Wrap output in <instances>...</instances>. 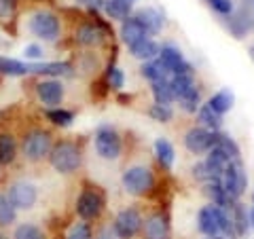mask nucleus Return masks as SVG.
I'll return each mask as SVG.
<instances>
[{
    "label": "nucleus",
    "mask_w": 254,
    "mask_h": 239,
    "mask_svg": "<svg viewBox=\"0 0 254 239\" xmlns=\"http://www.w3.org/2000/svg\"><path fill=\"white\" fill-rule=\"evenodd\" d=\"M13 239H45V233L36 225H19L15 229V235Z\"/></svg>",
    "instance_id": "nucleus-31"
},
{
    "label": "nucleus",
    "mask_w": 254,
    "mask_h": 239,
    "mask_svg": "<svg viewBox=\"0 0 254 239\" xmlns=\"http://www.w3.org/2000/svg\"><path fill=\"white\" fill-rule=\"evenodd\" d=\"M23 55H26L28 60H38V58H43V49L38 45H28L26 49H23Z\"/></svg>",
    "instance_id": "nucleus-37"
},
{
    "label": "nucleus",
    "mask_w": 254,
    "mask_h": 239,
    "mask_svg": "<svg viewBox=\"0 0 254 239\" xmlns=\"http://www.w3.org/2000/svg\"><path fill=\"white\" fill-rule=\"evenodd\" d=\"M252 199H254V190H252Z\"/></svg>",
    "instance_id": "nucleus-45"
},
{
    "label": "nucleus",
    "mask_w": 254,
    "mask_h": 239,
    "mask_svg": "<svg viewBox=\"0 0 254 239\" xmlns=\"http://www.w3.org/2000/svg\"><path fill=\"white\" fill-rule=\"evenodd\" d=\"M250 225L254 227V208H252V212H250Z\"/></svg>",
    "instance_id": "nucleus-41"
},
{
    "label": "nucleus",
    "mask_w": 254,
    "mask_h": 239,
    "mask_svg": "<svg viewBox=\"0 0 254 239\" xmlns=\"http://www.w3.org/2000/svg\"><path fill=\"white\" fill-rule=\"evenodd\" d=\"M102 210H104V197H102L100 190L93 188V186L83 188V193L76 199L78 216L83 220H95V218H100Z\"/></svg>",
    "instance_id": "nucleus-4"
},
{
    "label": "nucleus",
    "mask_w": 254,
    "mask_h": 239,
    "mask_svg": "<svg viewBox=\"0 0 254 239\" xmlns=\"http://www.w3.org/2000/svg\"><path fill=\"white\" fill-rule=\"evenodd\" d=\"M113 229L119 235V239H131V237H136L138 231L142 229V216L138 214V210L127 208L117 214Z\"/></svg>",
    "instance_id": "nucleus-8"
},
{
    "label": "nucleus",
    "mask_w": 254,
    "mask_h": 239,
    "mask_svg": "<svg viewBox=\"0 0 254 239\" xmlns=\"http://www.w3.org/2000/svg\"><path fill=\"white\" fill-rule=\"evenodd\" d=\"M210 2V6L216 13H220V15H231V11H233V2L231 0H208Z\"/></svg>",
    "instance_id": "nucleus-36"
},
{
    "label": "nucleus",
    "mask_w": 254,
    "mask_h": 239,
    "mask_svg": "<svg viewBox=\"0 0 254 239\" xmlns=\"http://www.w3.org/2000/svg\"><path fill=\"white\" fill-rule=\"evenodd\" d=\"M246 182H248V178H246V172H244V167L240 163V159H233L220 176V184H222V188H225V193L231 201L244 193Z\"/></svg>",
    "instance_id": "nucleus-3"
},
{
    "label": "nucleus",
    "mask_w": 254,
    "mask_h": 239,
    "mask_svg": "<svg viewBox=\"0 0 254 239\" xmlns=\"http://www.w3.org/2000/svg\"><path fill=\"white\" fill-rule=\"evenodd\" d=\"M47 117H49V121L53 125H60V127H68L74 121V115L70 113V110H64V108H51L49 113H47Z\"/></svg>",
    "instance_id": "nucleus-28"
},
{
    "label": "nucleus",
    "mask_w": 254,
    "mask_h": 239,
    "mask_svg": "<svg viewBox=\"0 0 254 239\" xmlns=\"http://www.w3.org/2000/svg\"><path fill=\"white\" fill-rule=\"evenodd\" d=\"M182 61H185V58H182V53H180L178 47H172V45L161 47V51H159V63L168 70L170 76H172V72L180 66Z\"/></svg>",
    "instance_id": "nucleus-17"
},
{
    "label": "nucleus",
    "mask_w": 254,
    "mask_h": 239,
    "mask_svg": "<svg viewBox=\"0 0 254 239\" xmlns=\"http://www.w3.org/2000/svg\"><path fill=\"white\" fill-rule=\"evenodd\" d=\"M100 239H119V235L115 233V229H104L100 233Z\"/></svg>",
    "instance_id": "nucleus-40"
},
{
    "label": "nucleus",
    "mask_w": 254,
    "mask_h": 239,
    "mask_svg": "<svg viewBox=\"0 0 254 239\" xmlns=\"http://www.w3.org/2000/svg\"><path fill=\"white\" fill-rule=\"evenodd\" d=\"M233 102H235L233 91L222 89V91H218V93H214V95H212L210 102H208V106H210L216 115H220V117H222L225 113H229V110L233 108Z\"/></svg>",
    "instance_id": "nucleus-20"
},
{
    "label": "nucleus",
    "mask_w": 254,
    "mask_h": 239,
    "mask_svg": "<svg viewBox=\"0 0 254 239\" xmlns=\"http://www.w3.org/2000/svg\"><path fill=\"white\" fill-rule=\"evenodd\" d=\"M11 222H15V208L9 201V197L0 195V227H6Z\"/></svg>",
    "instance_id": "nucleus-30"
},
{
    "label": "nucleus",
    "mask_w": 254,
    "mask_h": 239,
    "mask_svg": "<svg viewBox=\"0 0 254 239\" xmlns=\"http://www.w3.org/2000/svg\"><path fill=\"white\" fill-rule=\"evenodd\" d=\"M85 6H89V9L98 11V9H104V0H81Z\"/></svg>",
    "instance_id": "nucleus-39"
},
{
    "label": "nucleus",
    "mask_w": 254,
    "mask_h": 239,
    "mask_svg": "<svg viewBox=\"0 0 254 239\" xmlns=\"http://www.w3.org/2000/svg\"><path fill=\"white\" fill-rule=\"evenodd\" d=\"M125 2H129V4H133V2H138V0H125Z\"/></svg>",
    "instance_id": "nucleus-43"
},
{
    "label": "nucleus",
    "mask_w": 254,
    "mask_h": 239,
    "mask_svg": "<svg viewBox=\"0 0 254 239\" xmlns=\"http://www.w3.org/2000/svg\"><path fill=\"white\" fill-rule=\"evenodd\" d=\"M153 95H155V104L170 106L172 102L176 100V98H174V91H172V85H170V78L153 83Z\"/></svg>",
    "instance_id": "nucleus-23"
},
{
    "label": "nucleus",
    "mask_w": 254,
    "mask_h": 239,
    "mask_svg": "<svg viewBox=\"0 0 254 239\" xmlns=\"http://www.w3.org/2000/svg\"><path fill=\"white\" fill-rule=\"evenodd\" d=\"M142 76L148 78L150 83H157V81H165V78H170V72L157 60V61H148V63L142 66Z\"/></svg>",
    "instance_id": "nucleus-27"
},
{
    "label": "nucleus",
    "mask_w": 254,
    "mask_h": 239,
    "mask_svg": "<svg viewBox=\"0 0 254 239\" xmlns=\"http://www.w3.org/2000/svg\"><path fill=\"white\" fill-rule=\"evenodd\" d=\"M66 239H93L91 227L87 225V222H76V225H72L68 229Z\"/></svg>",
    "instance_id": "nucleus-33"
},
{
    "label": "nucleus",
    "mask_w": 254,
    "mask_h": 239,
    "mask_svg": "<svg viewBox=\"0 0 254 239\" xmlns=\"http://www.w3.org/2000/svg\"><path fill=\"white\" fill-rule=\"evenodd\" d=\"M49 157H51V165L60 174H72L81 165V150L72 142H60V144H55L51 148Z\"/></svg>",
    "instance_id": "nucleus-1"
},
{
    "label": "nucleus",
    "mask_w": 254,
    "mask_h": 239,
    "mask_svg": "<svg viewBox=\"0 0 254 239\" xmlns=\"http://www.w3.org/2000/svg\"><path fill=\"white\" fill-rule=\"evenodd\" d=\"M104 36H106V32L102 30V26H98V23H85V26H81L76 32V41L85 47L102 45L104 43Z\"/></svg>",
    "instance_id": "nucleus-14"
},
{
    "label": "nucleus",
    "mask_w": 254,
    "mask_h": 239,
    "mask_svg": "<svg viewBox=\"0 0 254 239\" xmlns=\"http://www.w3.org/2000/svg\"><path fill=\"white\" fill-rule=\"evenodd\" d=\"M38 199V190L30 182H15L9 188V201L13 203L15 210H30Z\"/></svg>",
    "instance_id": "nucleus-9"
},
{
    "label": "nucleus",
    "mask_w": 254,
    "mask_h": 239,
    "mask_svg": "<svg viewBox=\"0 0 254 239\" xmlns=\"http://www.w3.org/2000/svg\"><path fill=\"white\" fill-rule=\"evenodd\" d=\"M36 93H38V100H41L45 106L55 108V106H60L64 100V85L60 81H43L36 85Z\"/></svg>",
    "instance_id": "nucleus-12"
},
{
    "label": "nucleus",
    "mask_w": 254,
    "mask_h": 239,
    "mask_svg": "<svg viewBox=\"0 0 254 239\" xmlns=\"http://www.w3.org/2000/svg\"><path fill=\"white\" fill-rule=\"evenodd\" d=\"M146 239H168L170 237V220L165 214H153L144 225Z\"/></svg>",
    "instance_id": "nucleus-13"
},
{
    "label": "nucleus",
    "mask_w": 254,
    "mask_h": 239,
    "mask_svg": "<svg viewBox=\"0 0 254 239\" xmlns=\"http://www.w3.org/2000/svg\"><path fill=\"white\" fill-rule=\"evenodd\" d=\"M121 138L113 127H100L98 133H95V150L102 159L106 161H115L121 155Z\"/></svg>",
    "instance_id": "nucleus-6"
},
{
    "label": "nucleus",
    "mask_w": 254,
    "mask_h": 239,
    "mask_svg": "<svg viewBox=\"0 0 254 239\" xmlns=\"http://www.w3.org/2000/svg\"><path fill=\"white\" fill-rule=\"evenodd\" d=\"M136 19L144 26L146 30V34H159L163 28V17H161V13H159L157 9H150V6H146V9H140L138 15H136Z\"/></svg>",
    "instance_id": "nucleus-16"
},
{
    "label": "nucleus",
    "mask_w": 254,
    "mask_h": 239,
    "mask_svg": "<svg viewBox=\"0 0 254 239\" xmlns=\"http://www.w3.org/2000/svg\"><path fill=\"white\" fill-rule=\"evenodd\" d=\"M32 34L43 38V41H55L60 36V19L49 11H38L30 19Z\"/></svg>",
    "instance_id": "nucleus-7"
},
{
    "label": "nucleus",
    "mask_w": 254,
    "mask_h": 239,
    "mask_svg": "<svg viewBox=\"0 0 254 239\" xmlns=\"http://www.w3.org/2000/svg\"><path fill=\"white\" fill-rule=\"evenodd\" d=\"M13 13V0H0V17H9Z\"/></svg>",
    "instance_id": "nucleus-38"
},
{
    "label": "nucleus",
    "mask_w": 254,
    "mask_h": 239,
    "mask_svg": "<svg viewBox=\"0 0 254 239\" xmlns=\"http://www.w3.org/2000/svg\"><path fill=\"white\" fill-rule=\"evenodd\" d=\"M155 155H157V161L161 163V167H165V170H170L174 165V146L165 138L155 140Z\"/></svg>",
    "instance_id": "nucleus-21"
},
{
    "label": "nucleus",
    "mask_w": 254,
    "mask_h": 239,
    "mask_svg": "<svg viewBox=\"0 0 254 239\" xmlns=\"http://www.w3.org/2000/svg\"><path fill=\"white\" fill-rule=\"evenodd\" d=\"M146 30L144 26L136 19V17H127L123 21V26H121V41L127 45V47H131V45H136L138 41H142V38H146Z\"/></svg>",
    "instance_id": "nucleus-15"
},
{
    "label": "nucleus",
    "mask_w": 254,
    "mask_h": 239,
    "mask_svg": "<svg viewBox=\"0 0 254 239\" xmlns=\"http://www.w3.org/2000/svg\"><path fill=\"white\" fill-rule=\"evenodd\" d=\"M199 121L205 127H210V131H218V127H220V115H216L208 104H205V106L199 108Z\"/></svg>",
    "instance_id": "nucleus-29"
},
{
    "label": "nucleus",
    "mask_w": 254,
    "mask_h": 239,
    "mask_svg": "<svg viewBox=\"0 0 254 239\" xmlns=\"http://www.w3.org/2000/svg\"><path fill=\"white\" fill-rule=\"evenodd\" d=\"M150 117L155 119V121H161V123H168L172 121V108L170 106H163V104H153V108H150Z\"/></svg>",
    "instance_id": "nucleus-34"
},
{
    "label": "nucleus",
    "mask_w": 254,
    "mask_h": 239,
    "mask_svg": "<svg viewBox=\"0 0 254 239\" xmlns=\"http://www.w3.org/2000/svg\"><path fill=\"white\" fill-rule=\"evenodd\" d=\"M104 11L110 15V19L125 21L131 13V4L125 2V0H104Z\"/></svg>",
    "instance_id": "nucleus-22"
},
{
    "label": "nucleus",
    "mask_w": 254,
    "mask_h": 239,
    "mask_svg": "<svg viewBox=\"0 0 254 239\" xmlns=\"http://www.w3.org/2000/svg\"><path fill=\"white\" fill-rule=\"evenodd\" d=\"M208 239H225V237H220V235H214V237H208Z\"/></svg>",
    "instance_id": "nucleus-42"
},
{
    "label": "nucleus",
    "mask_w": 254,
    "mask_h": 239,
    "mask_svg": "<svg viewBox=\"0 0 254 239\" xmlns=\"http://www.w3.org/2000/svg\"><path fill=\"white\" fill-rule=\"evenodd\" d=\"M0 74H9V76L30 74V63L9 60V58H0Z\"/></svg>",
    "instance_id": "nucleus-25"
},
{
    "label": "nucleus",
    "mask_w": 254,
    "mask_h": 239,
    "mask_svg": "<svg viewBox=\"0 0 254 239\" xmlns=\"http://www.w3.org/2000/svg\"><path fill=\"white\" fill-rule=\"evenodd\" d=\"M72 66L66 61H51V63H30V74H53V76H64L70 74Z\"/></svg>",
    "instance_id": "nucleus-18"
},
{
    "label": "nucleus",
    "mask_w": 254,
    "mask_h": 239,
    "mask_svg": "<svg viewBox=\"0 0 254 239\" xmlns=\"http://www.w3.org/2000/svg\"><path fill=\"white\" fill-rule=\"evenodd\" d=\"M155 186V176L153 172L144 165H136V167H129L125 174H123V188L127 190L129 195H136L142 197L150 193Z\"/></svg>",
    "instance_id": "nucleus-2"
},
{
    "label": "nucleus",
    "mask_w": 254,
    "mask_h": 239,
    "mask_svg": "<svg viewBox=\"0 0 254 239\" xmlns=\"http://www.w3.org/2000/svg\"><path fill=\"white\" fill-rule=\"evenodd\" d=\"M129 51L133 58H138V60H153L159 55V51H161V47H159L153 38H142V41H138L136 45H131L129 47Z\"/></svg>",
    "instance_id": "nucleus-19"
},
{
    "label": "nucleus",
    "mask_w": 254,
    "mask_h": 239,
    "mask_svg": "<svg viewBox=\"0 0 254 239\" xmlns=\"http://www.w3.org/2000/svg\"><path fill=\"white\" fill-rule=\"evenodd\" d=\"M21 148H23V157L28 161H43L51 153V135L43 129H36L23 138Z\"/></svg>",
    "instance_id": "nucleus-5"
},
{
    "label": "nucleus",
    "mask_w": 254,
    "mask_h": 239,
    "mask_svg": "<svg viewBox=\"0 0 254 239\" xmlns=\"http://www.w3.org/2000/svg\"><path fill=\"white\" fill-rule=\"evenodd\" d=\"M170 85H172V91H174V98H182L187 91H190L195 87L193 81V74H174L170 76Z\"/></svg>",
    "instance_id": "nucleus-24"
},
{
    "label": "nucleus",
    "mask_w": 254,
    "mask_h": 239,
    "mask_svg": "<svg viewBox=\"0 0 254 239\" xmlns=\"http://www.w3.org/2000/svg\"><path fill=\"white\" fill-rule=\"evenodd\" d=\"M106 78H108V85L113 87V89H117V91L121 89V87H123V81H125V78H123V72H121V70H119L117 66H108Z\"/></svg>",
    "instance_id": "nucleus-35"
},
{
    "label": "nucleus",
    "mask_w": 254,
    "mask_h": 239,
    "mask_svg": "<svg viewBox=\"0 0 254 239\" xmlns=\"http://www.w3.org/2000/svg\"><path fill=\"white\" fill-rule=\"evenodd\" d=\"M0 239H9V237H4V235H0Z\"/></svg>",
    "instance_id": "nucleus-44"
},
{
    "label": "nucleus",
    "mask_w": 254,
    "mask_h": 239,
    "mask_svg": "<svg viewBox=\"0 0 254 239\" xmlns=\"http://www.w3.org/2000/svg\"><path fill=\"white\" fill-rule=\"evenodd\" d=\"M185 146L190 153L199 155V153H208L214 146V131L205 129V127H193L189 129L185 135Z\"/></svg>",
    "instance_id": "nucleus-10"
},
{
    "label": "nucleus",
    "mask_w": 254,
    "mask_h": 239,
    "mask_svg": "<svg viewBox=\"0 0 254 239\" xmlns=\"http://www.w3.org/2000/svg\"><path fill=\"white\" fill-rule=\"evenodd\" d=\"M218 214H220L218 205H205V208H201L199 214H197V229H199L205 237H214L220 233Z\"/></svg>",
    "instance_id": "nucleus-11"
},
{
    "label": "nucleus",
    "mask_w": 254,
    "mask_h": 239,
    "mask_svg": "<svg viewBox=\"0 0 254 239\" xmlns=\"http://www.w3.org/2000/svg\"><path fill=\"white\" fill-rule=\"evenodd\" d=\"M17 155V144H15L13 135L2 133L0 135V163H13Z\"/></svg>",
    "instance_id": "nucleus-26"
},
{
    "label": "nucleus",
    "mask_w": 254,
    "mask_h": 239,
    "mask_svg": "<svg viewBox=\"0 0 254 239\" xmlns=\"http://www.w3.org/2000/svg\"><path fill=\"white\" fill-rule=\"evenodd\" d=\"M180 106L187 110V113H195V110H199V89L193 87L190 91H187L182 98H178Z\"/></svg>",
    "instance_id": "nucleus-32"
}]
</instances>
